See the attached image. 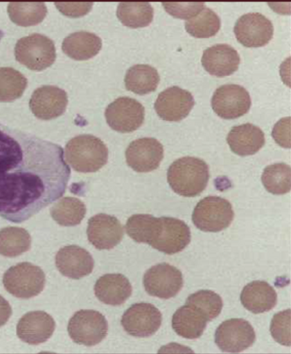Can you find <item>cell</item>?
Wrapping results in <instances>:
<instances>
[{"instance_id":"40","label":"cell","mask_w":291,"mask_h":354,"mask_svg":"<svg viewBox=\"0 0 291 354\" xmlns=\"http://www.w3.org/2000/svg\"><path fill=\"white\" fill-rule=\"evenodd\" d=\"M272 136L280 147L290 148V118L281 119L275 124Z\"/></svg>"},{"instance_id":"10","label":"cell","mask_w":291,"mask_h":354,"mask_svg":"<svg viewBox=\"0 0 291 354\" xmlns=\"http://www.w3.org/2000/svg\"><path fill=\"white\" fill-rule=\"evenodd\" d=\"M105 117L109 127L114 131L132 133L143 124L145 108L134 98L118 97L107 106Z\"/></svg>"},{"instance_id":"19","label":"cell","mask_w":291,"mask_h":354,"mask_svg":"<svg viewBox=\"0 0 291 354\" xmlns=\"http://www.w3.org/2000/svg\"><path fill=\"white\" fill-rule=\"evenodd\" d=\"M55 322L44 311H33L21 317L17 325V336L29 345L44 343L53 335Z\"/></svg>"},{"instance_id":"35","label":"cell","mask_w":291,"mask_h":354,"mask_svg":"<svg viewBox=\"0 0 291 354\" xmlns=\"http://www.w3.org/2000/svg\"><path fill=\"white\" fill-rule=\"evenodd\" d=\"M28 80L17 70L0 67V102H10L22 97Z\"/></svg>"},{"instance_id":"12","label":"cell","mask_w":291,"mask_h":354,"mask_svg":"<svg viewBox=\"0 0 291 354\" xmlns=\"http://www.w3.org/2000/svg\"><path fill=\"white\" fill-rule=\"evenodd\" d=\"M237 40L246 48H262L274 36V26L261 13H248L239 18L233 28Z\"/></svg>"},{"instance_id":"21","label":"cell","mask_w":291,"mask_h":354,"mask_svg":"<svg viewBox=\"0 0 291 354\" xmlns=\"http://www.w3.org/2000/svg\"><path fill=\"white\" fill-rule=\"evenodd\" d=\"M240 56L233 46L217 44L204 50L202 64L213 76L223 77L233 74L240 64Z\"/></svg>"},{"instance_id":"23","label":"cell","mask_w":291,"mask_h":354,"mask_svg":"<svg viewBox=\"0 0 291 354\" xmlns=\"http://www.w3.org/2000/svg\"><path fill=\"white\" fill-rule=\"evenodd\" d=\"M95 294L104 304L121 306L132 295V286L121 274H107L97 280Z\"/></svg>"},{"instance_id":"24","label":"cell","mask_w":291,"mask_h":354,"mask_svg":"<svg viewBox=\"0 0 291 354\" xmlns=\"http://www.w3.org/2000/svg\"><path fill=\"white\" fill-rule=\"evenodd\" d=\"M241 303L252 313L258 315L274 308L277 305L276 291L265 281H253L243 288Z\"/></svg>"},{"instance_id":"32","label":"cell","mask_w":291,"mask_h":354,"mask_svg":"<svg viewBox=\"0 0 291 354\" xmlns=\"http://www.w3.org/2000/svg\"><path fill=\"white\" fill-rule=\"evenodd\" d=\"M8 12L14 24L30 27L43 22L48 9L44 3H10Z\"/></svg>"},{"instance_id":"3","label":"cell","mask_w":291,"mask_h":354,"mask_svg":"<svg viewBox=\"0 0 291 354\" xmlns=\"http://www.w3.org/2000/svg\"><path fill=\"white\" fill-rule=\"evenodd\" d=\"M64 154L67 162L80 173H95L108 160L106 145L92 135H80L69 140Z\"/></svg>"},{"instance_id":"17","label":"cell","mask_w":291,"mask_h":354,"mask_svg":"<svg viewBox=\"0 0 291 354\" xmlns=\"http://www.w3.org/2000/svg\"><path fill=\"white\" fill-rule=\"evenodd\" d=\"M88 241L98 250H111L121 243L124 236L123 227L117 218L98 214L88 221Z\"/></svg>"},{"instance_id":"6","label":"cell","mask_w":291,"mask_h":354,"mask_svg":"<svg viewBox=\"0 0 291 354\" xmlns=\"http://www.w3.org/2000/svg\"><path fill=\"white\" fill-rule=\"evenodd\" d=\"M235 218L230 202L222 197L207 196L195 207L192 221L200 230L204 232H220L225 230Z\"/></svg>"},{"instance_id":"34","label":"cell","mask_w":291,"mask_h":354,"mask_svg":"<svg viewBox=\"0 0 291 354\" xmlns=\"http://www.w3.org/2000/svg\"><path fill=\"white\" fill-rule=\"evenodd\" d=\"M262 182L265 189L274 195H284L291 189L290 166L278 163L267 166L264 169Z\"/></svg>"},{"instance_id":"7","label":"cell","mask_w":291,"mask_h":354,"mask_svg":"<svg viewBox=\"0 0 291 354\" xmlns=\"http://www.w3.org/2000/svg\"><path fill=\"white\" fill-rule=\"evenodd\" d=\"M67 330L72 341L77 344L94 346L107 337L108 322L100 312L80 310L70 319Z\"/></svg>"},{"instance_id":"29","label":"cell","mask_w":291,"mask_h":354,"mask_svg":"<svg viewBox=\"0 0 291 354\" xmlns=\"http://www.w3.org/2000/svg\"><path fill=\"white\" fill-rule=\"evenodd\" d=\"M86 212L85 205L75 197L62 198L51 209V215L54 221L65 227L80 225Z\"/></svg>"},{"instance_id":"41","label":"cell","mask_w":291,"mask_h":354,"mask_svg":"<svg viewBox=\"0 0 291 354\" xmlns=\"http://www.w3.org/2000/svg\"><path fill=\"white\" fill-rule=\"evenodd\" d=\"M12 315V307H10L8 301L0 295V327L7 324Z\"/></svg>"},{"instance_id":"26","label":"cell","mask_w":291,"mask_h":354,"mask_svg":"<svg viewBox=\"0 0 291 354\" xmlns=\"http://www.w3.org/2000/svg\"><path fill=\"white\" fill-rule=\"evenodd\" d=\"M102 39L94 33L79 31L69 35L62 41V49L70 58L85 61L100 53Z\"/></svg>"},{"instance_id":"22","label":"cell","mask_w":291,"mask_h":354,"mask_svg":"<svg viewBox=\"0 0 291 354\" xmlns=\"http://www.w3.org/2000/svg\"><path fill=\"white\" fill-rule=\"evenodd\" d=\"M227 142L232 152L240 157L256 154L266 142L263 130L253 124L233 127L228 133Z\"/></svg>"},{"instance_id":"38","label":"cell","mask_w":291,"mask_h":354,"mask_svg":"<svg viewBox=\"0 0 291 354\" xmlns=\"http://www.w3.org/2000/svg\"><path fill=\"white\" fill-rule=\"evenodd\" d=\"M166 12L177 19H190L205 8V3H163Z\"/></svg>"},{"instance_id":"20","label":"cell","mask_w":291,"mask_h":354,"mask_svg":"<svg viewBox=\"0 0 291 354\" xmlns=\"http://www.w3.org/2000/svg\"><path fill=\"white\" fill-rule=\"evenodd\" d=\"M55 264L62 275L80 279L91 274L95 262L87 250L71 245L60 250L56 254Z\"/></svg>"},{"instance_id":"36","label":"cell","mask_w":291,"mask_h":354,"mask_svg":"<svg viewBox=\"0 0 291 354\" xmlns=\"http://www.w3.org/2000/svg\"><path fill=\"white\" fill-rule=\"evenodd\" d=\"M186 304L193 305L204 312L208 322L215 319L221 314L223 307L221 297L209 290H202L191 295Z\"/></svg>"},{"instance_id":"37","label":"cell","mask_w":291,"mask_h":354,"mask_svg":"<svg viewBox=\"0 0 291 354\" xmlns=\"http://www.w3.org/2000/svg\"><path fill=\"white\" fill-rule=\"evenodd\" d=\"M291 312L290 309L275 315L270 324V334L279 344L291 346Z\"/></svg>"},{"instance_id":"18","label":"cell","mask_w":291,"mask_h":354,"mask_svg":"<svg viewBox=\"0 0 291 354\" xmlns=\"http://www.w3.org/2000/svg\"><path fill=\"white\" fill-rule=\"evenodd\" d=\"M69 104L67 93L55 86H44L35 90L30 100V108L40 120L59 118Z\"/></svg>"},{"instance_id":"30","label":"cell","mask_w":291,"mask_h":354,"mask_svg":"<svg viewBox=\"0 0 291 354\" xmlns=\"http://www.w3.org/2000/svg\"><path fill=\"white\" fill-rule=\"evenodd\" d=\"M31 238L28 231L19 227H6L0 230V254L14 258L29 251Z\"/></svg>"},{"instance_id":"11","label":"cell","mask_w":291,"mask_h":354,"mask_svg":"<svg viewBox=\"0 0 291 354\" xmlns=\"http://www.w3.org/2000/svg\"><path fill=\"white\" fill-rule=\"evenodd\" d=\"M215 343L222 352L238 353L252 347L256 332L247 320L232 319L223 322L215 332Z\"/></svg>"},{"instance_id":"31","label":"cell","mask_w":291,"mask_h":354,"mask_svg":"<svg viewBox=\"0 0 291 354\" xmlns=\"http://www.w3.org/2000/svg\"><path fill=\"white\" fill-rule=\"evenodd\" d=\"M160 227V218L150 215H134L128 218L126 223L127 235L137 243H153L158 235Z\"/></svg>"},{"instance_id":"13","label":"cell","mask_w":291,"mask_h":354,"mask_svg":"<svg viewBox=\"0 0 291 354\" xmlns=\"http://www.w3.org/2000/svg\"><path fill=\"white\" fill-rule=\"evenodd\" d=\"M163 316L158 308L150 304L132 305L123 314L121 324L128 335L136 337L152 336L162 325Z\"/></svg>"},{"instance_id":"28","label":"cell","mask_w":291,"mask_h":354,"mask_svg":"<svg viewBox=\"0 0 291 354\" xmlns=\"http://www.w3.org/2000/svg\"><path fill=\"white\" fill-rule=\"evenodd\" d=\"M117 17L130 28H142L152 23L154 8L150 3L125 2L118 4Z\"/></svg>"},{"instance_id":"1","label":"cell","mask_w":291,"mask_h":354,"mask_svg":"<svg viewBox=\"0 0 291 354\" xmlns=\"http://www.w3.org/2000/svg\"><path fill=\"white\" fill-rule=\"evenodd\" d=\"M69 177L59 145L0 126V216L28 220L64 195Z\"/></svg>"},{"instance_id":"15","label":"cell","mask_w":291,"mask_h":354,"mask_svg":"<svg viewBox=\"0 0 291 354\" xmlns=\"http://www.w3.org/2000/svg\"><path fill=\"white\" fill-rule=\"evenodd\" d=\"M195 104L191 92L179 86H173L159 93L155 103V109L164 121L177 122L189 115Z\"/></svg>"},{"instance_id":"14","label":"cell","mask_w":291,"mask_h":354,"mask_svg":"<svg viewBox=\"0 0 291 354\" xmlns=\"http://www.w3.org/2000/svg\"><path fill=\"white\" fill-rule=\"evenodd\" d=\"M191 232L183 221L173 217H161L157 236L150 246L166 254L183 252L189 245Z\"/></svg>"},{"instance_id":"27","label":"cell","mask_w":291,"mask_h":354,"mask_svg":"<svg viewBox=\"0 0 291 354\" xmlns=\"http://www.w3.org/2000/svg\"><path fill=\"white\" fill-rule=\"evenodd\" d=\"M125 86L127 90L139 95H145L157 88L160 77L153 66L145 64L134 65L125 76Z\"/></svg>"},{"instance_id":"8","label":"cell","mask_w":291,"mask_h":354,"mask_svg":"<svg viewBox=\"0 0 291 354\" xmlns=\"http://www.w3.org/2000/svg\"><path fill=\"white\" fill-rule=\"evenodd\" d=\"M183 274L169 263H159L145 273L143 285L150 296L170 299L178 295L184 288Z\"/></svg>"},{"instance_id":"4","label":"cell","mask_w":291,"mask_h":354,"mask_svg":"<svg viewBox=\"0 0 291 354\" xmlns=\"http://www.w3.org/2000/svg\"><path fill=\"white\" fill-rule=\"evenodd\" d=\"M15 56L19 64L31 71H44L53 65L56 59L55 46L53 41L44 35H30L17 41Z\"/></svg>"},{"instance_id":"2","label":"cell","mask_w":291,"mask_h":354,"mask_svg":"<svg viewBox=\"0 0 291 354\" xmlns=\"http://www.w3.org/2000/svg\"><path fill=\"white\" fill-rule=\"evenodd\" d=\"M209 167L200 158L185 157L174 161L168 171V181L175 194L195 197L204 192L209 182Z\"/></svg>"},{"instance_id":"5","label":"cell","mask_w":291,"mask_h":354,"mask_svg":"<svg viewBox=\"0 0 291 354\" xmlns=\"http://www.w3.org/2000/svg\"><path fill=\"white\" fill-rule=\"evenodd\" d=\"M45 274L40 268L30 263H21L5 272L3 283L10 295L18 299H28L44 290Z\"/></svg>"},{"instance_id":"39","label":"cell","mask_w":291,"mask_h":354,"mask_svg":"<svg viewBox=\"0 0 291 354\" xmlns=\"http://www.w3.org/2000/svg\"><path fill=\"white\" fill-rule=\"evenodd\" d=\"M55 6L66 17L77 18L89 13L93 3H55Z\"/></svg>"},{"instance_id":"33","label":"cell","mask_w":291,"mask_h":354,"mask_svg":"<svg viewBox=\"0 0 291 354\" xmlns=\"http://www.w3.org/2000/svg\"><path fill=\"white\" fill-rule=\"evenodd\" d=\"M185 28L195 38H211L220 31L221 19L214 10L204 8L196 17L185 22Z\"/></svg>"},{"instance_id":"9","label":"cell","mask_w":291,"mask_h":354,"mask_svg":"<svg viewBox=\"0 0 291 354\" xmlns=\"http://www.w3.org/2000/svg\"><path fill=\"white\" fill-rule=\"evenodd\" d=\"M211 106L218 117L236 119L248 113L252 106V98L246 88L241 86L223 85L213 95Z\"/></svg>"},{"instance_id":"25","label":"cell","mask_w":291,"mask_h":354,"mask_svg":"<svg viewBox=\"0 0 291 354\" xmlns=\"http://www.w3.org/2000/svg\"><path fill=\"white\" fill-rule=\"evenodd\" d=\"M207 322L204 312L193 305L186 304L174 314L173 328L180 337L186 339H197L204 335Z\"/></svg>"},{"instance_id":"16","label":"cell","mask_w":291,"mask_h":354,"mask_svg":"<svg viewBox=\"0 0 291 354\" xmlns=\"http://www.w3.org/2000/svg\"><path fill=\"white\" fill-rule=\"evenodd\" d=\"M164 157L163 145L152 138L134 140L126 151L127 163L137 173H149L157 169Z\"/></svg>"}]
</instances>
